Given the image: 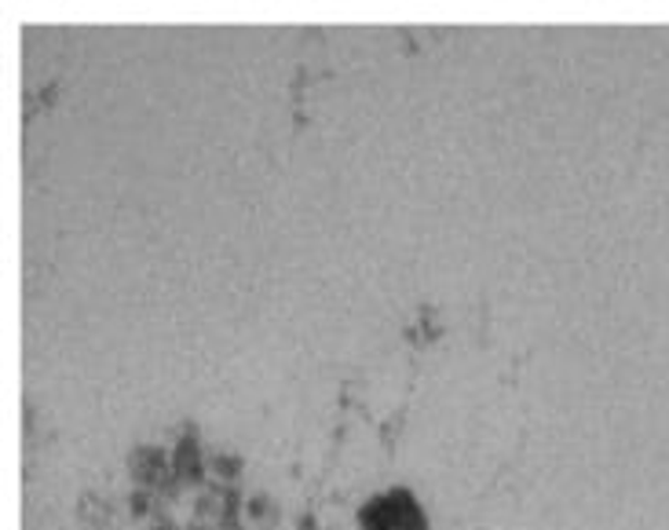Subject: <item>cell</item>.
Listing matches in <instances>:
<instances>
[{"label": "cell", "instance_id": "3", "mask_svg": "<svg viewBox=\"0 0 669 530\" xmlns=\"http://www.w3.org/2000/svg\"><path fill=\"white\" fill-rule=\"evenodd\" d=\"M216 468H219V472H224L227 479H235V472H238V468H242V465H238V457H219Z\"/></svg>", "mask_w": 669, "mask_h": 530}, {"label": "cell", "instance_id": "2", "mask_svg": "<svg viewBox=\"0 0 669 530\" xmlns=\"http://www.w3.org/2000/svg\"><path fill=\"white\" fill-rule=\"evenodd\" d=\"M176 476L179 479H191V483L202 479V454H198L194 439H184V443H179V450H176Z\"/></svg>", "mask_w": 669, "mask_h": 530}, {"label": "cell", "instance_id": "1", "mask_svg": "<svg viewBox=\"0 0 669 530\" xmlns=\"http://www.w3.org/2000/svg\"><path fill=\"white\" fill-rule=\"evenodd\" d=\"M358 523L366 530H425V516L406 490H392V494L369 502Z\"/></svg>", "mask_w": 669, "mask_h": 530}, {"label": "cell", "instance_id": "4", "mask_svg": "<svg viewBox=\"0 0 669 530\" xmlns=\"http://www.w3.org/2000/svg\"><path fill=\"white\" fill-rule=\"evenodd\" d=\"M151 530H176V527H173V519L162 516V523H157V519H154V527H151Z\"/></svg>", "mask_w": 669, "mask_h": 530}]
</instances>
